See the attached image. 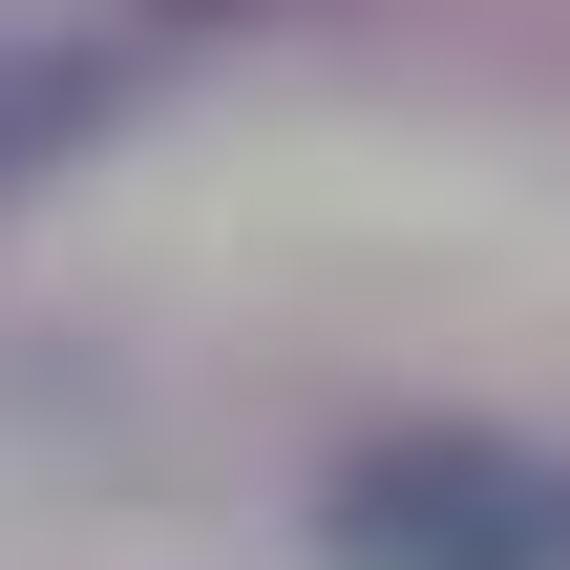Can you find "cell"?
<instances>
[{
    "label": "cell",
    "instance_id": "6da1fadb",
    "mask_svg": "<svg viewBox=\"0 0 570 570\" xmlns=\"http://www.w3.org/2000/svg\"><path fill=\"white\" fill-rule=\"evenodd\" d=\"M317 550L338 570H570V465L508 423H402L317 487Z\"/></svg>",
    "mask_w": 570,
    "mask_h": 570
},
{
    "label": "cell",
    "instance_id": "7a4b0ae2",
    "mask_svg": "<svg viewBox=\"0 0 570 570\" xmlns=\"http://www.w3.org/2000/svg\"><path fill=\"white\" fill-rule=\"evenodd\" d=\"M169 42H190V0H0V190L63 169L85 127H127L169 85Z\"/></svg>",
    "mask_w": 570,
    "mask_h": 570
}]
</instances>
